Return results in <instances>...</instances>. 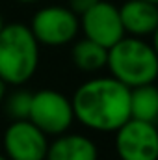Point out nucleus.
<instances>
[{
  "instance_id": "nucleus-11",
  "label": "nucleus",
  "mask_w": 158,
  "mask_h": 160,
  "mask_svg": "<svg viewBox=\"0 0 158 160\" xmlns=\"http://www.w3.org/2000/svg\"><path fill=\"white\" fill-rule=\"evenodd\" d=\"M130 118L158 123V88L155 82L130 88Z\"/></svg>"
},
{
  "instance_id": "nucleus-5",
  "label": "nucleus",
  "mask_w": 158,
  "mask_h": 160,
  "mask_svg": "<svg viewBox=\"0 0 158 160\" xmlns=\"http://www.w3.org/2000/svg\"><path fill=\"white\" fill-rule=\"evenodd\" d=\"M30 30L39 45L62 47L77 38L80 30V17L63 6H47L34 13Z\"/></svg>"
},
{
  "instance_id": "nucleus-19",
  "label": "nucleus",
  "mask_w": 158,
  "mask_h": 160,
  "mask_svg": "<svg viewBox=\"0 0 158 160\" xmlns=\"http://www.w3.org/2000/svg\"><path fill=\"white\" fill-rule=\"evenodd\" d=\"M0 160H9V158H7L6 155H0Z\"/></svg>"
},
{
  "instance_id": "nucleus-12",
  "label": "nucleus",
  "mask_w": 158,
  "mask_h": 160,
  "mask_svg": "<svg viewBox=\"0 0 158 160\" xmlns=\"http://www.w3.org/2000/svg\"><path fill=\"white\" fill-rule=\"evenodd\" d=\"M71 58H73V63L77 65V69L84 71V73H97L102 67H106L108 48L84 38L75 43Z\"/></svg>"
},
{
  "instance_id": "nucleus-18",
  "label": "nucleus",
  "mask_w": 158,
  "mask_h": 160,
  "mask_svg": "<svg viewBox=\"0 0 158 160\" xmlns=\"http://www.w3.org/2000/svg\"><path fill=\"white\" fill-rule=\"evenodd\" d=\"M4 28V19H2V13H0V30Z\"/></svg>"
},
{
  "instance_id": "nucleus-16",
  "label": "nucleus",
  "mask_w": 158,
  "mask_h": 160,
  "mask_svg": "<svg viewBox=\"0 0 158 160\" xmlns=\"http://www.w3.org/2000/svg\"><path fill=\"white\" fill-rule=\"evenodd\" d=\"M151 45L155 47V50H156V54H158V26H156V30L153 32V43Z\"/></svg>"
},
{
  "instance_id": "nucleus-1",
  "label": "nucleus",
  "mask_w": 158,
  "mask_h": 160,
  "mask_svg": "<svg viewBox=\"0 0 158 160\" xmlns=\"http://www.w3.org/2000/svg\"><path fill=\"white\" fill-rule=\"evenodd\" d=\"M75 119L97 132H116L130 119V88L114 77L84 82L73 99Z\"/></svg>"
},
{
  "instance_id": "nucleus-8",
  "label": "nucleus",
  "mask_w": 158,
  "mask_h": 160,
  "mask_svg": "<svg viewBox=\"0 0 158 160\" xmlns=\"http://www.w3.org/2000/svg\"><path fill=\"white\" fill-rule=\"evenodd\" d=\"M80 28L87 39L106 48H110L126 36L121 22L119 8L106 0H99L93 8L80 15Z\"/></svg>"
},
{
  "instance_id": "nucleus-21",
  "label": "nucleus",
  "mask_w": 158,
  "mask_h": 160,
  "mask_svg": "<svg viewBox=\"0 0 158 160\" xmlns=\"http://www.w3.org/2000/svg\"><path fill=\"white\" fill-rule=\"evenodd\" d=\"M156 128H158V123H156Z\"/></svg>"
},
{
  "instance_id": "nucleus-6",
  "label": "nucleus",
  "mask_w": 158,
  "mask_h": 160,
  "mask_svg": "<svg viewBox=\"0 0 158 160\" xmlns=\"http://www.w3.org/2000/svg\"><path fill=\"white\" fill-rule=\"evenodd\" d=\"M116 151L121 160H158L156 123L130 118L116 130Z\"/></svg>"
},
{
  "instance_id": "nucleus-4",
  "label": "nucleus",
  "mask_w": 158,
  "mask_h": 160,
  "mask_svg": "<svg viewBox=\"0 0 158 160\" xmlns=\"http://www.w3.org/2000/svg\"><path fill=\"white\" fill-rule=\"evenodd\" d=\"M28 119L47 136H58L71 128L75 121L73 102L62 91L39 89L32 93V104Z\"/></svg>"
},
{
  "instance_id": "nucleus-9",
  "label": "nucleus",
  "mask_w": 158,
  "mask_h": 160,
  "mask_svg": "<svg viewBox=\"0 0 158 160\" xmlns=\"http://www.w3.org/2000/svg\"><path fill=\"white\" fill-rule=\"evenodd\" d=\"M125 34L143 38L153 36L158 26V6L147 0H126L119 8Z\"/></svg>"
},
{
  "instance_id": "nucleus-13",
  "label": "nucleus",
  "mask_w": 158,
  "mask_h": 160,
  "mask_svg": "<svg viewBox=\"0 0 158 160\" xmlns=\"http://www.w3.org/2000/svg\"><path fill=\"white\" fill-rule=\"evenodd\" d=\"M4 110L6 116H9L11 119H28L30 114V104H32V91L28 89H17L13 91L9 97H4Z\"/></svg>"
},
{
  "instance_id": "nucleus-14",
  "label": "nucleus",
  "mask_w": 158,
  "mask_h": 160,
  "mask_svg": "<svg viewBox=\"0 0 158 160\" xmlns=\"http://www.w3.org/2000/svg\"><path fill=\"white\" fill-rule=\"evenodd\" d=\"M97 2L99 0H69V8L80 17L84 11H87L89 8H93Z\"/></svg>"
},
{
  "instance_id": "nucleus-7",
  "label": "nucleus",
  "mask_w": 158,
  "mask_h": 160,
  "mask_svg": "<svg viewBox=\"0 0 158 160\" xmlns=\"http://www.w3.org/2000/svg\"><path fill=\"white\" fill-rule=\"evenodd\" d=\"M2 145L9 160H45L48 140L30 119H15L6 128Z\"/></svg>"
},
{
  "instance_id": "nucleus-15",
  "label": "nucleus",
  "mask_w": 158,
  "mask_h": 160,
  "mask_svg": "<svg viewBox=\"0 0 158 160\" xmlns=\"http://www.w3.org/2000/svg\"><path fill=\"white\" fill-rule=\"evenodd\" d=\"M6 89H7V84L0 78V102H2V101H4V97H6Z\"/></svg>"
},
{
  "instance_id": "nucleus-10",
  "label": "nucleus",
  "mask_w": 158,
  "mask_h": 160,
  "mask_svg": "<svg viewBox=\"0 0 158 160\" xmlns=\"http://www.w3.org/2000/svg\"><path fill=\"white\" fill-rule=\"evenodd\" d=\"M45 160H99V151L87 136L63 132L48 143Z\"/></svg>"
},
{
  "instance_id": "nucleus-20",
  "label": "nucleus",
  "mask_w": 158,
  "mask_h": 160,
  "mask_svg": "<svg viewBox=\"0 0 158 160\" xmlns=\"http://www.w3.org/2000/svg\"><path fill=\"white\" fill-rule=\"evenodd\" d=\"M147 2H153V4H156L158 6V0H147Z\"/></svg>"
},
{
  "instance_id": "nucleus-17",
  "label": "nucleus",
  "mask_w": 158,
  "mask_h": 160,
  "mask_svg": "<svg viewBox=\"0 0 158 160\" xmlns=\"http://www.w3.org/2000/svg\"><path fill=\"white\" fill-rule=\"evenodd\" d=\"M19 4H36V2H39V0H17Z\"/></svg>"
},
{
  "instance_id": "nucleus-2",
  "label": "nucleus",
  "mask_w": 158,
  "mask_h": 160,
  "mask_svg": "<svg viewBox=\"0 0 158 160\" xmlns=\"http://www.w3.org/2000/svg\"><path fill=\"white\" fill-rule=\"evenodd\" d=\"M39 65V43L30 26L21 22L4 24L0 30V78L7 86H22Z\"/></svg>"
},
{
  "instance_id": "nucleus-3",
  "label": "nucleus",
  "mask_w": 158,
  "mask_h": 160,
  "mask_svg": "<svg viewBox=\"0 0 158 160\" xmlns=\"http://www.w3.org/2000/svg\"><path fill=\"white\" fill-rule=\"evenodd\" d=\"M106 67L112 77L128 88L153 84L158 78V54L155 47L141 38H123L108 48Z\"/></svg>"
}]
</instances>
